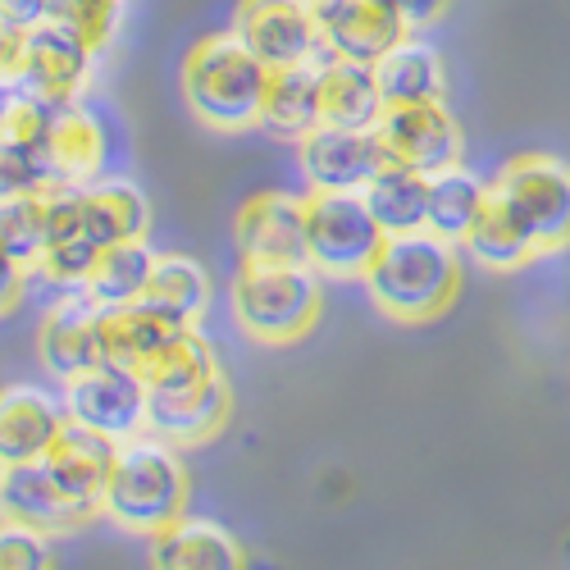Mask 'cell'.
I'll return each instance as SVG.
<instances>
[{
  "instance_id": "1",
  "label": "cell",
  "mask_w": 570,
  "mask_h": 570,
  "mask_svg": "<svg viewBox=\"0 0 570 570\" xmlns=\"http://www.w3.org/2000/svg\"><path fill=\"white\" fill-rule=\"evenodd\" d=\"M374 306L397 324L439 320L461 288V252L430 228L389 233L379 243L370 269L361 274Z\"/></svg>"
},
{
  "instance_id": "2",
  "label": "cell",
  "mask_w": 570,
  "mask_h": 570,
  "mask_svg": "<svg viewBox=\"0 0 570 570\" xmlns=\"http://www.w3.org/2000/svg\"><path fill=\"white\" fill-rule=\"evenodd\" d=\"M187 511V465L178 452L151 434H137L115 448L101 515L124 534H160Z\"/></svg>"
},
{
  "instance_id": "3",
  "label": "cell",
  "mask_w": 570,
  "mask_h": 570,
  "mask_svg": "<svg viewBox=\"0 0 570 570\" xmlns=\"http://www.w3.org/2000/svg\"><path fill=\"white\" fill-rule=\"evenodd\" d=\"M269 69L233 32L202 37L183 60V101L215 132H247L261 124Z\"/></svg>"
},
{
  "instance_id": "4",
  "label": "cell",
  "mask_w": 570,
  "mask_h": 570,
  "mask_svg": "<svg viewBox=\"0 0 570 570\" xmlns=\"http://www.w3.org/2000/svg\"><path fill=\"white\" fill-rule=\"evenodd\" d=\"M324 306L320 274L311 265H256L243 261L233 274V320L247 338L283 347L306 338Z\"/></svg>"
},
{
  "instance_id": "5",
  "label": "cell",
  "mask_w": 570,
  "mask_h": 570,
  "mask_svg": "<svg viewBox=\"0 0 570 570\" xmlns=\"http://www.w3.org/2000/svg\"><path fill=\"white\" fill-rule=\"evenodd\" d=\"M306 215V265L320 278H361L384 243V228L365 210L361 193H311Z\"/></svg>"
},
{
  "instance_id": "6",
  "label": "cell",
  "mask_w": 570,
  "mask_h": 570,
  "mask_svg": "<svg viewBox=\"0 0 570 570\" xmlns=\"http://www.w3.org/2000/svg\"><path fill=\"white\" fill-rule=\"evenodd\" d=\"M493 193L525 219V228L534 233L539 256L570 247V165L557 156H515Z\"/></svg>"
},
{
  "instance_id": "7",
  "label": "cell",
  "mask_w": 570,
  "mask_h": 570,
  "mask_svg": "<svg viewBox=\"0 0 570 570\" xmlns=\"http://www.w3.org/2000/svg\"><path fill=\"white\" fill-rule=\"evenodd\" d=\"M65 415L78 430H91L110 443H128L147 430V384L115 361L65 379Z\"/></svg>"
},
{
  "instance_id": "8",
  "label": "cell",
  "mask_w": 570,
  "mask_h": 570,
  "mask_svg": "<svg viewBox=\"0 0 570 570\" xmlns=\"http://www.w3.org/2000/svg\"><path fill=\"white\" fill-rule=\"evenodd\" d=\"M379 151L393 165H406L415 174H439L461 165V128L443 101H415V106H384L374 119Z\"/></svg>"
},
{
  "instance_id": "9",
  "label": "cell",
  "mask_w": 570,
  "mask_h": 570,
  "mask_svg": "<svg viewBox=\"0 0 570 570\" xmlns=\"http://www.w3.org/2000/svg\"><path fill=\"white\" fill-rule=\"evenodd\" d=\"M233 37L243 41L265 69H293V65L324 60L306 0H237Z\"/></svg>"
},
{
  "instance_id": "10",
  "label": "cell",
  "mask_w": 570,
  "mask_h": 570,
  "mask_svg": "<svg viewBox=\"0 0 570 570\" xmlns=\"http://www.w3.org/2000/svg\"><path fill=\"white\" fill-rule=\"evenodd\" d=\"M297 160L311 193H361L384 165V151H379L374 128L315 124L306 137H297Z\"/></svg>"
},
{
  "instance_id": "11",
  "label": "cell",
  "mask_w": 570,
  "mask_h": 570,
  "mask_svg": "<svg viewBox=\"0 0 570 570\" xmlns=\"http://www.w3.org/2000/svg\"><path fill=\"white\" fill-rule=\"evenodd\" d=\"M306 10L320 32V51L328 60L374 65L406 37L402 19L370 6V0H306Z\"/></svg>"
},
{
  "instance_id": "12",
  "label": "cell",
  "mask_w": 570,
  "mask_h": 570,
  "mask_svg": "<svg viewBox=\"0 0 570 570\" xmlns=\"http://www.w3.org/2000/svg\"><path fill=\"white\" fill-rule=\"evenodd\" d=\"M237 256L256 265H306V215L293 193H256L233 219Z\"/></svg>"
},
{
  "instance_id": "13",
  "label": "cell",
  "mask_w": 570,
  "mask_h": 570,
  "mask_svg": "<svg viewBox=\"0 0 570 570\" xmlns=\"http://www.w3.org/2000/svg\"><path fill=\"white\" fill-rule=\"evenodd\" d=\"M91 56L78 37H69L65 28H56L51 19L28 28V60H23V87L28 97L46 101V106H73L82 97V87L91 82Z\"/></svg>"
},
{
  "instance_id": "14",
  "label": "cell",
  "mask_w": 570,
  "mask_h": 570,
  "mask_svg": "<svg viewBox=\"0 0 570 570\" xmlns=\"http://www.w3.org/2000/svg\"><path fill=\"white\" fill-rule=\"evenodd\" d=\"M0 515L19 520V525L37 530V534H73L82 525H91V511H82L78 502H69L60 493V484L46 474L41 456L23 461V465H0Z\"/></svg>"
},
{
  "instance_id": "15",
  "label": "cell",
  "mask_w": 570,
  "mask_h": 570,
  "mask_svg": "<svg viewBox=\"0 0 570 570\" xmlns=\"http://www.w3.org/2000/svg\"><path fill=\"white\" fill-rule=\"evenodd\" d=\"M37 356L56 379H73L82 370H91L101 356V311L91 306L82 293H69L65 302H56L41 315L37 328Z\"/></svg>"
},
{
  "instance_id": "16",
  "label": "cell",
  "mask_w": 570,
  "mask_h": 570,
  "mask_svg": "<svg viewBox=\"0 0 570 570\" xmlns=\"http://www.w3.org/2000/svg\"><path fill=\"white\" fill-rule=\"evenodd\" d=\"M41 160H46V174H51L56 187L97 183L101 165H106V128H101V119L91 110H82L78 101L60 106L51 115V128H46Z\"/></svg>"
},
{
  "instance_id": "17",
  "label": "cell",
  "mask_w": 570,
  "mask_h": 570,
  "mask_svg": "<svg viewBox=\"0 0 570 570\" xmlns=\"http://www.w3.org/2000/svg\"><path fill=\"white\" fill-rule=\"evenodd\" d=\"M65 406L41 389H0V465H23L51 452L65 434Z\"/></svg>"
},
{
  "instance_id": "18",
  "label": "cell",
  "mask_w": 570,
  "mask_h": 570,
  "mask_svg": "<svg viewBox=\"0 0 570 570\" xmlns=\"http://www.w3.org/2000/svg\"><path fill=\"white\" fill-rule=\"evenodd\" d=\"M115 448L119 443H110L101 434L78 430V424H65V434L51 443V452L41 456V465L60 484V493L69 502H78L91 515H101V493H106V474H110Z\"/></svg>"
},
{
  "instance_id": "19",
  "label": "cell",
  "mask_w": 570,
  "mask_h": 570,
  "mask_svg": "<svg viewBox=\"0 0 570 570\" xmlns=\"http://www.w3.org/2000/svg\"><path fill=\"white\" fill-rule=\"evenodd\" d=\"M228 411H233V393H228V379L224 370L202 384L197 393H183V397H165V402H147V430L169 448H197V443H210L224 424H228Z\"/></svg>"
},
{
  "instance_id": "20",
  "label": "cell",
  "mask_w": 570,
  "mask_h": 570,
  "mask_svg": "<svg viewBox=\"0 0 570 570\" xmlns=\"http://www.w3.org/2000/svg\"><path fill=\"white\" fill-rule=\"evenodd\" d=\"M151 570H247V552L224 525L197 515H178L151 534Z\"/></svg>"
},
{
  "instance_id": "21",
  "label": "cell",
  "mask_w": 570,
  "mask_h": 570,
  "mask_svg": "<svg viewBox=\"0 0 570 570\" xmlns=\"http://www.w3.org/2000/svg\"><path fill=\"white\" fill-rule=\"evenodd\" d=\"M78 224H82L87 243L115 247V243H132V237H147L151 206L132 183H124V178L101 183L97 178V183L78 187Z\"/></svg>"
},
{
  "instance_id": "22",
  "label": "cell",
  "mask_w": 570,
  "mask_h": 570,
  "mask_svg": "<svg viewBox=\"0 0 570 570\" xmlns=\"http://www.w3.org/2000/svg\"><path fill=\"white\" fill-rule=\"evenodd\" d=\"M374 82L384 106H415V101H443V60L430 41H415V32H406L384 60H374Z\"/></svg>"
},
{
  "instance_id": "23",
  "label": "cell",
  "mask_w": 570,
  "mask_h": 570,
  "mask_svg": "<svg viewBox=\"0 0 570 570\" xmlns=\"http://www.w3.org/2000/svg\"><path fill=\"white\" fill-rule=\"evenodd\" d=\"M137 302L178 328H197L210 306V274L193 256H156L151 278Z\"/></svg>"
},
{
  "instance_id": "24",
  "label": "cell",
  "mask_w": 570,
  "mask_h": 570,
  "mask_svg": "<svg viewBox=\"0 0 570 570\" xmlns=\"http://www.w3.org/2000/svg\"><path fill=\"white\" fill-rule=\"evenodd\" d=\"M215 374H219V361H215L210 343L197 334V328H178V334L137 370V379L147 384V402L197 393L202 384H210Z\"/></svg>"
},
{
  "instance_id": "25",
  "label": "cell",
  "mask_w": 570,
  "mask_h": 570,
  "mask_svg": "<svg viewBox=\"0 0 570 570\" xmlns=\"http://www.w3.org/2000/svg\"><path fill=\"white\" fill-rule=\"evenodd\" d=\"M384 115V97L370 65L352 60H320V124L334 128H374V119Z\"/></svg>"
},
{
  "instance_id": "26",
  "label": "cell",
  "mask_w": 570,
  "mask_h": 570,
  "mask_svg": "<svg viewBox=\"0 0 570 570\" xmlns=\"http://www.w3.org/2000/svg\"><path fill=\"white\" fill-rule=\"evenodd\" d=\"M315 124H320V60L293 65V69H269L265 97H261V128L297 141Z\"/></svg>"
},
{
  "instance_id": "27",
  "label": "cell",
  "mask_w": 570,
  "mask_h": 570,
  "mask_svg": "<svg viewBox=\"0 0 570 570\" xmlns=\"http://www.w3.org/2000/svg\"><path fill=\"white\" fill-rule=\"evenodd\" d=\"M461 247L480 261L484 269H520V265H530L539 256L534 247V233L525 228V219H520L493 187H489V202L484 210L474 215L470 233L461 237Z\"/></svg>"
},
{
  "instance_id": "28",
  "label": "cell",
  "mask_w": 570,
  "mask_h": 570,
  "mask_svg": "<svg viewBox=\"0 0 570 570\" xmlns=\"http://www.w3.org/2000/svg\"><path fill=\"white\" fill-rule=\"evenodd\" d=\"M151 265H156V252L147 247V237H132V243H115V247H101L97 265L82 278V297L97 306V311H119V306H132L141 297L151 278Z\"/></svg>"
},
{
  "instance_id": "29",
  "label": "cell",
  "mask_w": 570,
  "mask_h": 570,
  "mask_svg": "<svg viewBox=\"0 0 570 570\" xmlns=\"http://www.w3.org/2000/svg\"><path fill=\"white\" fill-rule=\"evenodd\" d=\"M484 202H489V183L480 174H470L465 165L439 169V174H430V193H424V228L443 237V243L461 247V237L470 233Z\"/></svg>"
},
{
  "instance_id": "30",
  "label": "cell",
  "mask_w": 570,
  "mask_h": 570,
  "mask_svg": "<svg viewBox=\"0 0 570 570\" xmlns=\"http://www.w3.org/2000/svg\"><path fill=\"white\" fill-rule=\"evenodd\" d=\"M424 193H430V178L384 160L374 169V178L361 187V202L374 215V224L389 233H415L424 228Z\"/></svg>"
},
{
  "instance_id": "31",
  "label": "cell",
  "mask_w": 570,
  "mask_h": 570,
  "mask_svg": "<svg viewBox=\"0 0 570 570\" xmlns=\"http://www.w3.org/2000/svg\"><path fill=\"white\" fill-rule=\"evenodd\" d=\"M174 334H178V324L160 320L141 302L119 306V311H101V356L115 361V365H128L132 374L147 365Z\"/></svg>"
},
{
  "instance_id": "32",
  "label": "cell",
  "mask_w": 570,
  "mask_h": 570,
  "mask_svg": "<svg viewBox=\"0 0 570 570\" xmlns=\"http://www.w3.org/2000/svg\"><path fill=\"white\" fill-rule=\"evenodd\" d=\"M0 247L28 269L37 265L46 247V193L0 197Z\"/></svg>"
},
{
  "instance_id": "33",
  "label": "cell",
  "mask_w": 570,
  "mask_h": 570,
  "mask_svg": "<svg viewBox=\"0 0 570 570\" xmlns=\"http://www.w3.org/2000/svg\"><path fill=\"white\" fill-rule=\"evenodd\" d=\"M124 19V0H51V23L78 37L91 56L110 51Z\"/></svg>"
},
{
  "instance_id": "34",
  "label": "cell",
  "mask_w": 570,
  "mask_h": 570,
  "mask_svg": "<svg viewBox=\"0 0 570 570\" xmlns=\"http://www.w3.org/2000/svg\"><path fill=\"white\" fill-rule=\"evenodd\" d=\"M97 256H101V247L87 243L82 233L78 237H60V243H46L41 247L32 274H41L46 283H56V288H65V293H78L82 278L91 274V265H97Z\"/></svg>"
},
{
  "instance_id": "35",
  "label": "cell",
  "mask_w": 570,
  "mask_h": 570,
  "mask_svg": "<svg viewBox=\"0 0 570 570\" xmlns=\"http://www.w3.org/2000/svg\"><path fill=\"white\" fill-rule=\"evenodd\" d=\"M51 115H56V106L28 97V91H10V101L0 106V137L14 141V147L41 151L46 128H51Z\"/></svg>"
},
{
  "instance_id": "36",
  "label": "cell",
  "mask_w": 570,
  "mask_h": 570,
  "mask_svg": "<svg viewBox=\"0 0 570 570\" xmlns=\"http://www.w3.org/2000/svg\"><path fill=\"white\" fill-rule=\"evenodd\" d=\"M51 174H46L41 151L14 147L0 137V197H19V193H51Z\"/></svg>"
},
{
  "instance_id": "37",
  "label": "cell",
  "mask_w": 570,
  "mask_h": 570,
  "mask_svg": "<svg viewBox=\"0 0 570 570\" xmlns=\"http://www.w3.org/2000/svg\"><path fill=\"white\" fill-rule=\"evenodd\" d=\"M0 570H56L51 539L0 515Z\"/></svg>"
},
{
  "instance_id": "38",
  "label": "cell",
  "mask_w": 570,
  "mask_h": 570,
  "mask_svg": "<svg viewBox=\"0 0 570 570\" xmlns=\"http://www.w3.org/2000/svg\"><path fill=\"white\" fill-rule=\"evenodd\" d=\"M23 60H28V32L0 23V91H19L23 87Z\"/></svg>"
},
{
  "instance_id": "39",
  "label": "cell",
  "mask_w": 570,
  "mask_h": 570,
  "mask_svg": "<svg viewBox=\"0 0 570 570\" xmlns=\"http://www.w3.org/2000/svg\"><path fill=\"white\" fill-rule=\"evenodd\" d=\"M370 6H379V10L397 14L406 32H420V28L439 23V19L448 14V6H452V0H370Z\"/></svg>"
},
{
  "instance_id": "40",
  "label": "cell",
  "mask_w": 570,
  "mask_h": 570,
  "mask_svg": "<svg viewBox=\"0 0 570 570\" xmlns=\"http://www.w3.org/2000/svg\"><path fill=\"white\" fill-rule=\"evenodd\" d=\"M28 278H32V269H28V265H19L6 247H0V315H10V311L23 302Z\"/></svg>"
},
{
  "instance_id": "41",
  "label": "cell",
  "mask_w": 570,
  "mask_h": 570,
  "mask_svg": "<svg viewBox=\"0 0 570 570\" xmlns=\"http://www.w3.org/2000/svg\"><path fill=\"white\" fill-rule=\"evenodd\" d=\"M51 19V0H0V23H10V28H37Z\"/></svg>"
}]
</instances>
